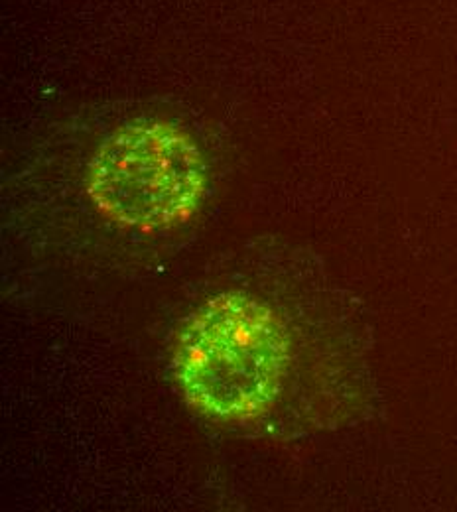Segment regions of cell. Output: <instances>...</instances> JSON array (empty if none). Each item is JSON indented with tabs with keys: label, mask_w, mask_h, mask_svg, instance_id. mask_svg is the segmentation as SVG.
<instances>
[{
	"label": "cell",
	"mask_w": 457,
	"mask_h": 512,
	"mask_svg": "<svg viewBox=\"0 0 457 512\" xmlns=\"http://www.w3.org/2000/svg\"><path fill=\"white\" fill-rule=\"evenodd\" d=\"M290 333L255 296L223 292L182 323L172 373L184 398L217 422L253 420L282 390Z\"/></svg>",
	"instance_id": "1"
},
{
	"label": "cell",
	"mask_w": 457,
	"mask_h": 512,
	"mask_svg": "<svg viewBox=\"0 0 457 512\" xmlns=\"http://www.w3.org/2000/svg\"><path fill=\"white\" fill-rule=\"evenodd\" d=\"M87 193L119 225L168 229L190 219L203 199V156L186 130L166 121H136L97 148Z\"/></svg>",
	"instance_id": "2"
}]
</instances>
